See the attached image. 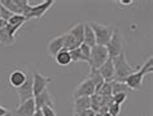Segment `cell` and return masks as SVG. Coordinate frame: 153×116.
Returning a JSON list of instances; mask_svg holds the SVG:
<instances>
[{"label":"cell","instance_id":"83f0119b","mask_svg":"<svg viewBox=\"0 0 153 116\" xmlns=\"http://www.w3.org/2000/svg\"><path fill=\"white\" fill-rule=\"evenodd\" d=\"M0 4H1L3 7H5V8L8 9L9 12H12L13 14H18V11L16 8V5H14L13 0H1V2H0Z\"/></svg>","mask_w":153,"mask_h":116},{"label":"cell","instance_id":"4316f807","mask_svg":"<svg viewBox=\"0 0 153 116\" xmlns=\"http://www.w3.org/2000/svg\"><path fill=\"white\" fill-rule=\"evenodd\" d=\"M79 50H81L82 61H86V63H88L90 53H91V47H88V46L85 44V43H82V44H79Z\"/></svg>","mask_w":153,"mask_h":116},{"label":"cell","instance_id":"1f68e13d","mask_svg":"<svg viewBox=\"0 0 153 116\" xmlns=\"http://www.w3.org/2000/svg\"><path fill=\"white\" fill-rule=\"evenodd\" d=\"M108 114L110 116H118L121 114V106L120 104H116V103H112L108 108Z\"/></svg>","mask_w":153,"mask_h":116},{"label":"cell","instance_id":"e575fe53","mask_svg":"<svg viewBox=\"0 0 153 116\" xmlns=\"http://www.w3.org/2000/svg\"><path fill=\"white\" fill-rule=\"evenodd\" d=\"M8 110H7V108L5 107H1V106H0V116H5L7 114H8Z\"/></svg>","mask_w":153,"mask_h":116},{"label":"cell","instance_id":"7c38bea8","mask_svg":"<svg viewBox=\"0 0 153 116\" xmlns=\"http://www.w3.org/2000/svg\"><path fill=\"white\" fill-rule=\"evenodd\" d=\"M97 71H99L100 76L102 77V80H104L105 82L113 81V78H114V67H113V61L110 59L106 60L105 63L97 69Z\"/></svg>","mask_w":153,"mask_h":116},{"label":"cell","instance_id":"ac0fdd59","mask_svg":"<svg viewBox=\"0 0 153 116\" xmlns=\"http://www.w3.org/2000/svg\"><path fill=\"white\" fill-rule=\"evenodd\" d=\"M62 38H64V46H62V50L64 51H71L74 48H78L79 47V43L75 41V38L70 35L69 33H65L62 34Z\"/></svg>","mask_w":153,"mask_h":116},{"label":"cell","instance_id":"6da1fadb","mask_svg":"<svg viewBox=\"0 0 153 116\" xmlns=\"http://www.w3.org/2000/svg\"><path fill=\"white\" fill-rule=\"evenodd\" d=\"M112 61H113V67H114V78H113V81H117V82H123L126 77L130 76L131 73H134L137 69V68L131 67V65L127 63L125 51L121 52L117 57H114Z\"/></svg>","mask_w":153,"mask_h":116},{"label":"cell","instance_id":"ba28073f","mask_svg":"<svg viewBox=\"0 0 153 116\" xmlns=\"http://www.w3.org/2000/svg\"><path fill=\"white\" fill-rule=\"evenodd\" d=\"M143 80H144V75L139 69H136L134 73H131L130 76L126 77L123 82L130 90H140L141 85H143Z\"/></svg>","mask_w":153,"mask_h":116},{"label":"cell","instance_id":"277c9868","mask_svg":"<svg viewBox=\"0 0 153 116\" xmlns=\"http://www.w3.org/2000/svg\"><path fill=\"white\" fill-rule=\"evenodd\" d=\"M106 51H108V56L110 60H113L114 57H117L121 52H123V41L118 30H114L113 35L108 42V44L105 46Z\"/></svg>","mask_w":153,"mask_h":116},{"label":"cell","instance_id":"ffe728a7","mask_svg":"<svg viewBox=\"0 0 153 116\" xmlns=\"http://www.w3.org/2000/svg\"><path fill=\"white\" fill-rule=\"evenodd\" d=\"M56 59V63L61 65V67H66V65H69L71 63V59H70V55H69L68 51H64V50H61V51L57 53V55L55 56Z\"/></svg>","mask_w":153,"mask_h":116},{"label":"cell","instance_id":"44dd1931","mask_svg":"<svg viewBox=\"0 0 153 116\" xmlns=\"http://www.w3.org/2000/svg\"><path fill=\"white\" fill-rule=\"evenodd\" d=\"M14 41H16L14 37H10L8 34V32H7V26L4 29L0 30V44L1 46H10V44L14 43Z\"/></svg>","mask_w":153,"mask_h":116},{"label":"cell","instance_id":"4dcf8cb0","mask_svg":"<svg viewBox=\"0 0 153 116\" xmlns=\"http://www.w3.org/2000/svg\"><path fill=\"white\" fill-rule=\"evenodd\" d=\"M69 55H70L71 61H82V55H81V50H79V47L69 51Z\"/></svg>","mask_w":153,"mask_h":116},{"label":"cell","instance_id":"3957f363","mask_svg":"<svg viewBox=\"0 0 153 116\" xmlns=\"http://www.w3.org/2000/svg\"><path fill=\"white\" fill-rule=\"evenodd\" d=\"M108 59H109V56H108V51H106L105 46L95 44L91 48L90 59H88L90 69H99Z\"/></svg>","mask_w":153,"mask_h":116},{"label":"cell","instance_id":"d4e9b609","mask_svg":"<svg viewBox=\"0 0 153 116\" xmlns=\"http://www.w3.org/2000/svg\"><path fill=\"white\" fill-rule=\"evenodd\" d=\"M137 69H139L144 76H147L148 73H152V71H153V57H148V60Z\"/></svg>","mask_w":153,"mask_h":116},{"label":"cell","instance_id":"74e56055","mask_svg":"<svg viewBox=\"0 0 153 116\" xmlns=\"http://www.w3.org/2000/svg\"><path fill=\"white\" fill-rule=\"evenodd\" d=\"M33 116H43V114H42V110H35V112H34Z\"/></svg>","mask_w":153,"mask_h":116},{"label":"cell","instance_id":"60d3db41","mask_svg":"<svg viewBox=\"0 0 153 116\" xmlns=\"http://www.w3.org/2000/svg\"><path fill=\"white\" fill-rule=\"evenodd\" d=\"M102 116H110V115L108 114V112H106V114H104V115H102Z\"/></svg>","mask_w":153,"mask_h":116},{"label":"cell","instance_id":"603a6c76","mask_svg":"<svg viewBox=\"0 0 153 116\" xmlns=\"http://www.w3.org/2000/svg\"><path fill=\"white\" fill-rule=\"evenodd\" d=\"M100 100H101V96L99 94H92L90 96V108L92 110L95 114L99 111V108H100Z\"/></svg>","mask_w":153,"mask_h":116},{"label":"cell","instance_id":"8fae6325","mask_svg":"<svg viewBox=\"0 0 153 116\" xmlns=\"http://www.w3.org/2000/svg\"><path fill=\"white\" fill-rule=\"evenodd\" d=\"M35 102L34 98L27 99L24 103H20V106L16 110V116H33L35 112Z\"/></svg>","mask_w":153,"mask_h":116},{"label":"cell","instance_id":"cb8c5ba5","mask_svg":"<svg viewBox=\"0 0 153 116\" xmlns=\"http://www.w3.org/2000/svg\"><path fill=\"white\" fill-rule=\"evenodd\" d=\"M26 21H27V18H26L25 16H22V14H13V16L8 20V25H10V26L24 25Z\"/></svg>","mask_w":153,"mask_h":116},{"label":"cell","instance_id":"4fadbf2b","mask_svg":"<svg viewBox=\"0 0 153 116\" xmlns=\"http://www.w3.org/2000/svg\"><path fill=\"white\" fill-rule=\"evenodd\" d=\"M62 46H64V38H62V35L53 38V39L48 43V53L52 57H55L57 53L62 50Z\"/></svg>","mask_w":153,"mask_h":116},{"label":"cell","instance_id":"7a4b0ae2","mask_svg":"<svg viewBox=\"0 0 153 116\" xmlns=\"http://www.w3.org/2000/svg\"><path fill=\"white\" fill-rule=\"evenodd\" d=\"M91 29L95 34V41H96V44L99 46H106L108 42L110 41V38L113 35V26L109 25H101L99 22H88Z\"/></svg>","mask_w":153,"mask_h":116},{"label":"cell","instance_id":"836d02e7","mask_svg":"<svg viewBox=\"0 0 153 116\" xmlns=\"http://www.w3.org/2000/svg\"><path fill=\"white\" fill-rule=\"evenodd\" d=\"M79 116H95V112L91 110V108H88V110H86V111L79 112Z\"/></svg>","mask_w":153,"mask_h":116},{"label":"cell","instance_id":"5bb4252c","mask_svg":"<svg viewBox=\"0 0 153 116\" xmlns=\"http://www.w3.org/2000/svg\"><path fill=\"white\" fill-rule=\"evenodd\" d=\"M83 28H85V30H83V43L92 48L96 44L95 34H94V32H92V29H91L88 22H85V24H83Z\"/></svg>","mask_w":153,"mask_h":116},{"label":"cell","instance_id":"f1b7e54d","mask_svg":"<svg viewBox=\"0 0 153 116\" xmlns=\"http://www.w3.org/2000/svg\"><path fill=\"white\" fill-rule=\"evenodd\" d=\"M112 99H113V103L121 106V104L127 99V93H118V94H114V95H112Z\"/></svg>","mask_w":153,"mask_h":116},{"label":"cell","instance_id":"d590c367","mask_svg":"<svg viewBox=\"0 0 153 116\" xmlns=\"http://www.w3.org/2000/svg\"><path fill=\"white\" fill-rule=\"evenodd\" d=\"M120 4H122V5H130V4H132V0H120Z\"/></svg>","mask_w":153,"mask_h":116},{"label":"cell","instance_id":"e0dca14e","mask_svg":"<svg viewBox=\"0 0 153 116\" xmlns=\"http://www.w3.org/2000/svg\"><path fill=\"white\" fill-rule=\"evenodd\" d=\"M87 78H88L91 82L94 84L95 93H97L99 89H100V86L105 82V81L102 80V77L100 76V73H99L97 69H90V73H88V76H87Z\"/></svg>","mask_w":153,"mask_h":116},{"label":"cell","instance_id":"8992f818","mask_svg":"<svg viewBox=\"0 0 153 116\" xmlns=\"http://www.w3.org/2000/svg\"><path fill=\"white\" fill-rule=\"evenodd\" d=\"M17 95H18L20 103H24L27 99L34 98V95H33V75H26V81L17 89Z\"/></svg>","mask_w":153,"mask_h":116},{"label":"cell","instance_id":"2e32d148","mask_svg":"<svg viewBox=\"0 0 153 116\" xmlns=\"http://www.w3.org/2000/svg\"><path fill=\"white\" fill-rule=\"evenodd\" d=\"M90 108V96H81L74 98V114H79Z\"/></svg>","mask_w":153,"mask_h":116},{"label":"cell","instance_id":"8d00e7d4","mask_svg":"<svg viewBox=\"0 0 153 116\" xmlns=\"http://www.w3.org/2000/svg\"><path fill=\"white\" fill-rule=\"evenodd\" d=\"M7 24H8V22H7V21H4V20H1V18H0V30H1V29H4L5 26H7Z\"/></svg>","mask_w":153,"mask_h":116},{"label":"cell","instance_id":"f546056e","mask_svg":"<svg viewBox=\"0 0 153 116\" xmlns=\"http://www.w3.org/2000/svg\"><path fill=\"white\" fill-rule=\"evenodd\" d=\"M12 16H13L12 12H9V11L5 8V7H3L1 4H0V18H1V20H4V21L8 22V20Z\"/></svg>","mask_w":153,"mask_h":116},{"label":"cell","instance_id":"ab89813d","mask_svg":"<svg viewBox=\"0 0 153 116\" xmlns=\"http://www.w3.org/2000/svg\"><path fill=\"white\" fill-rule=\"evenodd\" d=\"M5 116H12V114H10V112H8V114H7Z\"/></svg>","mask_w":153,"mask_h":116},{"label":"cell","instance_id":"484cf974","mask_svg":"<svg viewBox=\"0 0 153 116\" xmlns=\"http://www.w3.org/2000/svg\"><path fill=\"white\" fill-rule=\"evenodd\" d=\"M96 94H99L100 96H110L112 95V86H110V82H104L102 84Z\"/></svg>","mask_w":153,"mask_h":116},{"label":"cell","instance_id":"9c48e42d","mask_svg":"<svg viewBox=\"0 0 153 116\" xmlns=\"http://www.w3.org/2000/svg\"><path fill=\"white\" fill-rule=\"evenodd\" d=\"M95 94V86L88 78H86L85 81H82L78 85V87L74 91V98H81V96H91Z\"/></svg>","mask_w":153,"mask_h":116},{"label":"cell","instance_id":"f35d334b","mask_svg":"<svg viewBox=\"0 0 153 116\" xmlns=\"http://www.w3.org/2000/svg\"><path fill=\"white\" fill-rule=\"evenodd\" d=\"M95 116H102L101 114H99V112H96V114H95Z\"/></svg>","mask_w":153,"mask_h":116},{"label":"cell","instance_id":"5b68a950","mask_svg":"<svg viewBox=\"0 0 153 116\" xmlns=\"http://www.w3.org/2000/svg\"><path fill=\"white\" fill-rule=\"evenodd\" d=\"M52 81H53L52 77L43 76L39 72H34L33 73V95L35 96L38 94H40L42 91L47 90V86Z\"/></svg>","mask_w":153,"mask_h":116},{"label":"cell","instance_id":"30bf717a","mask_svg":"<svg viewBox=\"0 0 153 116\" xmlns=\"http://www.w3.org/2000/svg\"><path fill=\"white\" fill-rule=\"evenodd\" d=\"M34 102H35L36 110H42L43 107H53V99L48 90H44L34 96Z\"/></svg>","mask_w":153,"mask_h":116},{"label":"cell","instance_id":"d6a6232c","mask_svg":"<svg viewBox=\"0 0 153 116\" xmlns=\"http://www.w3.org/2000/svg\"><path fill=\"white\" fill-rule=\"evenodd\" d=\"M42 114H43V116H56L55 107H43L42 108Z\"/></svg>","mask_w":153,"mask_h":116},{"label":"cell","instance_id":"9a60e30c","mask_svg":"<svg viewBox=\"0 0 153 116\" xmlns=\"http://www.w3.org/2000/svg\"><path fill=\"white\" fill-rule=\"evenodd\" d=\"M25 81H26V73H24L22 71H14L9 75V84L16 89L20 87Z\"/></svg>","mask_w":153,"mask_h":116},{"label":"cell","instance_id":"d6986e66","mask_svg":"<svg viewBox=\"0 0 153 116\" xmlns=\"http://www.w3.org/2000/svg\"><path fill=\"white\" fill-rule=\"evenodd\" d=\"M83 30H85V28H83V22H79V24H76L74 25L73 28L69 30V34L70 35H73L75 38V41L78 42L79 44H82L83 43Z\"/></svg>","mask_w":153,"mask_h":116},{"label":"cell","instance_id":"7402d4cb","mask_svg":"<svg viewBox=\"0 0 153 116\" xmlns=\"http://www.w3.org/2000/svg\"><path fill=\"white\" fill-rule=\"evenodd\" d=\"M110 86H112V95L118 94V93H127L130 89L126 86L125 82H117V81H110Z\"/></svg>","mask_w":153,"mask_h":116},{"label":"cell","instance_id":"52a82bcc","mask_svg":"<svg viewBox=\"0 0 153 116\" xmlns=\"http://www.w3.org/2000/svg\"><path fill=\"white\" fill-rule=\"evenodd\" d=\"M55 4V0H45V2L40 3V4L38 5H34V7H30V11L27 12V14H26V18L27 20H30V18H40L43 17L45 12L51 8V7Z\"/></svg>","mask_w":153,"mask_h":116}]
</instances>
